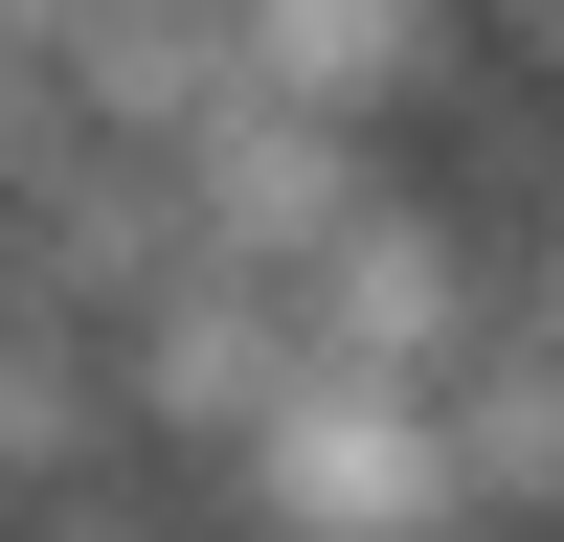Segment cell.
<instances>
[{
	"label": "cell",
	"mask_w": 564,
	"mask_h": 542,
	"mask_svg": "<svg viewBox=\"0 0 564 542\" xmlns=\"http://www.w3.org/2000/svg\"><path fill=\"white\" fill-rule=\"evenodd\" d=\"M452 45H475L497 90H564V0H452Z\"/></svg>",
	"instance_id": "6da1fadb"
}]
</instances>
